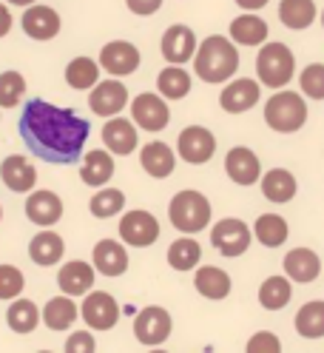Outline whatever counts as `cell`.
<instances>
[{
    "mask_svg": "<svg viewBox=\"0 0 324 353\" xmlns=\"http://www.w3.org/2000/svg\"><path fill=\"white\" fill-rule=\"evenodd\" d=\"M0 219H3V208H0Z\"/></svg>",
    "mask_w": 324,
    "mask_h": 353,
    "instance_id": "50",
    "label": "cell"
},
{
    "mask_svg": "<svg viewBox=\"0 0 324 353\" xmlns=\"http://www.w3.org/2000/svg\"><path fill=\"white\" fill-rule=\"evenodd\" d=\"M157 88L165 100H182L191 92V74L174 63L171 69H162L157 77Z\"/></svg>",
    "mask_w": 324,
    "mask_h": 353,
    "instance_id": "37",
    "label": "cell"
},
{
    "mask_svg": "<svg viewBox=\"0 0 324 353\" xmlns=\"http://www.w3.org/2000/svg\"><path fill=\"white\" fill-rule=\"evenodd\" d=\"M100 80V65L91 57H74L66 65V83L77 92H85V88H94Z\"/></svg>",
    "mask_w": 324,
    "mask_h": 353,
    "instance_id": "38",
    "label": "cell"
},
{
    "mask_svg": "<svg viewBox=\"0 0 324 353\" xmlns=\"http://www.w3.org/2000/svg\"><path fill=\"white\" fill-rule=\"evenodd\" d=\"M131 117H134V123H137L140 128H145V131H162V128L171 123V112H168L165 100H162L160 94H151V92L134 97V103H131Z\"/></svg>",
    "mask_w": 324,
    "mask_h": 353,
    "instance_id": "12",
    "label": "cell"
},
{
    "mask_svg": "<svg viewBox=\"0 0 324 353\" xmlns=\"http://www.w3.org/2000/svg\"><path fill=\"white\" fill-rule=\"evenodd\" d=\"M168 214H171V223H174L177 231L199 234L210 223V203H208L205 194L193 191V188H185V191H180L174 196V200H171Z\"/></svg>",
    "mask_w": 324,
    "mask_h": 353,
    "instance_id": "3",
    "label": "cell"
},
{
    "mask_svg": "<svg viewBox=\"0 0 324 353\" xmlns=\"http://www.w3.org/2000/svg\"><path fill=\"white\" fill-rule=\"evenodd\" d=\"M9 3H14V6H32L34 0H9Z\"/></svg>",
    "mask_w": 324,
    "mask_h": 353,
    "instance_id": "48",
    "label": "cell"
},
{
    "mask_svg": "<svg viewBox=\"0 0 324 353\" xmlns=\"http://www.w3.org/2000/svg\"><path fill=\"white\" fill-rule=\"evenodd\" d=\"M225 171L236 185H253V183H259L262 163H259V157L250 148L236 145V148L228 151V157H225Z\"/></svg>",
    "mask_w": 324,
    "mask_h": 353,
    "instance_id": "15",
    "label": "cell"
},
{
    "mask_svg": "<svg viewBox=\"0 0 324 353\" xmlns=\"http://www.w3.org/2000/svg\"><path fill=\"white\" fill-rule=\"evenodd\" d=\"M293 69H296V57L285 43H268V46L259 49L256 74H259V80H262V85L285 88L293 80Z\"/></svg>",
    "mask_w": 324,
    "mask_h": 353,
    "instance_id": "5",
    "label": "cell"
},
{
    "mask_svg": "<svg viewBox=\"0 0 324 353\" xmlns=\"http://www.w3.org/2000/svg\"><path fill=\"white\" fill-rule=\"evenodd\" d=\"M279 20H282L288 29L301 32L316 20V3L313 0H282V6H279Z\"/></svg>",
    "mask_w": 324,
    "mask_h": 353,
    "instance_id": "30",
    "label": "cell"
},
{
    "mask_svg": "<svg viewBox=\"0 0 324 353\" xmlns=\"http://www.w3.org/2000/svg\"><path fill=\"white\" fill-rule=\"evenodd\" d=\"M193 54H197V34H193L191 26L177 23V26H171V29L162 34V57H165L168 63L182 65V63H188Z\"/></svg>",
    "mask_w": 324,
    "mask_h": 353,
    "instance_id": "16",
    "label": "cell"
},
{
    "mask_svg": "<svg viewBox=\"0 0 324 353\" xmlns=\"http://www.w3.org/2000/svg\"><path fill=\"white\" fill-rule=\"evenodd\" d=\"M177 151H180V157L191 165H202L213 157V151H216V137L210 134L208 128L202 125H188L182 128V134L177 140Z\"/></svg>",
    "mask_w": 324,
    "mask_h": 353,
    "instance_id": "9",
    "label": "cell"
},
{
    "mask_svg": "<svg viewBox=\"0 0 324 353\" xmlns=\"http://www.w3.org/2000/svg\"><path fill=\"white\" fill-rule=\"evenodd\" d=\"M193 285L205 299H225L230 294V276L222 268H213V265H202L193 276Z\"/></svg>",
    "mask_w": 324,
    "mask_h": 353,
    "instance_id": "28",
    "label": "cell"
},
{
    "mask_svg": "<svg viewBox=\"0 0 324 353\" xmlns=\"http://www.w3.org/2000/svg\"><path fill=\"white\" fill-rule=\"evenodd\" d=\"M268 23L262 17H256V14H242V17H236L233 23H230V37L239 43V46H259V43H265L268 40Z\"/></svg>",
    "mask_w": 324,
    "mask_h": 353,
    "instance_id": "29",
    "label": "cell"
},
{
    "mask_svg": "<svg viewBox=\"0 0 324 353\" xmlns=\"http://www.w3.org/2000/svg\"><path fill=\"white\" fill-rule=\"evenodd\" d=\"M245 12H256V9H262V6H268V0H236Z\"/></svg>",
    "mask_w": 324,
    "mask_h": 353,
    "instance_id": "47",
    "label": "cell"
},
{
    "mask_svg": "<svg viewBox=\"0 0 324 353\" xmlns=\"http://www.w3.org/2000/svg\"><path fill=\"white\" fill-rule=\"evenodd\" d=\"M296 334L305 339H321L324 336V302H307L296 314Z\"/></svg>",
    "mask_w": 324,
    "mask_h": 353,
    "instance_id": "31",
    "label": "cell"
},
{
    "mask_svg": "<svg viewBox=\"0 0 324 353\" xmlns=\"http://www.w3.org/2000/svg\"><path fill=\"white\" fill-rule=\"evenodd\" d=\"M6 322L9 327L14 330V334H32V330L40 325V311H37V305L32 299H17L9 305V311H6Z\"/></svg>",
    "mask_w": 324,
    "mask_h": 353,
    "instance_id": "33",
    "label": "cell"
},
{
    "mask_svg": "<svg viewBox=\"0 0 324 353\" xmlns=\"http://www.w3.org/2000/svg\"><path fill=\"white\" fill-rule=\"evenodd\" d=\"M80 314L85 319V325L94 327V330H111L117 322H120V305L111 294L105 291H94L85 296Z\"/></svg>",
    "mask_w": 324,
    "mask_h": 353,
    "instance_id": "10",
    "label": "cell"
},
{
    "mask_svg": "<svg viewBox=\"0 0 324 353\" xmlns=\"http://www.w3.org/2000/svg\"><path fill=\"white\" fill-rule=\"evenodd\" d=\"M12 32V12L0 3V37H6Z\"/></svg>",
    "mask_w": 324,
    "mask_h": 353,
    "instance_id": "46",
    "label": "cell"
},
{
    "mask_svg": "<svg viewBox=\"0 0 324 353\" xmlns=\"http://www.w3.org/2000/svg\"><path fill=\"white\" fill-rule=\"evenodd\" d=\"M17 128L34 157L54 165L77 163L91 131L89 120H83L74 108H57L40 97L26 103Z\"/></svg>",
    "mask_w": 324,
    "mask_h": 353,
    "instance_id": "1",
    "label": "cell"
},
{
    "mask_svg": "<svg viewBox=\"0 0 324 353\" xmlns=\"http://www.w3.org/2000/svg\"><path fill=\"white\" fill-rule=\"evenodd\" d=\"M120 236L131 248H148L160 239V223L148 211H128L120 219Z\"/></svg>",
    "mask_w": 324,
    "mask_h": 353,
    "instance_id": "8",
    "label": "cell"
},
{
    "mask_svg": "<svg viewBox=\"0 0 324 353\" xmlns=\"http://www.w3.org/2000/svg\"><path fill=\"white\" fill-rule=\"evenodd\" d=\"M239 69V54L236 46L222 37V34H210L202 40V46H197L193 54V72L199 74V80L205 83H225L236 74Z\"/></svg>",
    "mask_w": 324,
    "mask_h": 353,
    "instance_id": "2",
    "label": "cell"
},
{
    "mask_svg": "<svg viewBox=\"0 0 324 353\" xmlns=\"http://www.w3.org/2000/svg\"><path fill=\"white\" fill-rule=\"evenodd\" d=\"M253 234L256 239L262 242V245L268 248H279L282 242L288 239V223L279 214H262V216H256V225H253Z\"/></svg>",
    "mask_w": 324,
    "mask_h": 353,
    "instance_id": "34",
    "label": "cell"
},
{
    "mask_svg": "<svg viewBox=\"0 0 324 353\" xmlns=\"http://www.w3.org/2000/svg\"><path fill=\"white\" fill-rule=\"evenodd\" d=\"M94 268L89 262H83V259H72L66 262L60 268L57 274V285H60V291L63 294H69V296H83V294H89L94 288Z\"/></svg>",
    "mask_w": 324,
    "mask_h": 353,
    "instance_id": "19",
    "label": "cell"
},
{
    "mask_svg": "<svg viewBox=\"0 0 324 353\" xmlns=\"http://www.w3.org/2000/svg\"><path fill=\"white\" fill-rule=\"evenodd\" d=\"M137 128L131 120H125V117H111L105 125H102V143L105 148L111 151V154H131L137 148Z\"/></svg>",
    "mask_w": 324,
    "mask_h": 353,
    "instance_id": "22",
    "label": "cell"
},
{
    "mask_svg": "<svg viewBox=\"0 0 324 353\" xmlns=\"http://www.w3.org/2000/svg\"><path fill=\"white\" fill-rule=\"evenodd\" d=\"M199 259H202V248H199L197 239L182 236L177 242H171V248H168V265H171V268L191 271V268H197V265H199Z\"/></svg>",
    "mask_w": 324,
    "mask_h": 353,
    "instance_id": "35",
    "label": "cell"
},
{
    "mask_svg": "<svg viewBox=\"0 0 324 353\" xmlns=\"http://www.w3.org/2000/svg\"><path fill=\"white\" fill-rule=\"evenodd\" d=\"M140 163H142L145 174L157 176V180H165V176L174 174L177 157H174V151H171L165 143L154 140V143H148V145L140 151Z\"/></svg>",
    "mask_w": 324,
    "mask_h": 353,
    "instance_id": "25",
    "label": "cell"
},
{
    "mask_svg": "<svg viewBox=\"0 0 324 353\" xmlns=\"http://www.w3.org/2000/svg\"><path fill=\"white\" fill-rule=\"evenodd\" d=\"M321 26H324V12H321Z\"/></svg>",
    "mask_w": 324,
    "mask_h": 353,
    "instance_id": "49",
    "label": "cell"
},
{
    "mask_svg": "<svg viewBox=\"0 0 324 353\" xmlns=\"http://www.w3.org/2000/svg\"><path fill=\"white\" fill-rule=\"evenodd\" d=\"M171 327H174V322H171V314L165 311V307L148 305L134 319V336L145 347H154V345H162L171 336Z\"/></svg>",
    "mask_w": 324,
    "mask_h": 353,
    "instance_id": "7",
    "label": "cell"
},
{
    "mask_svg": "<svg viewBox=\"0 0 324 353\" xmlns=\"http://www.w3.org/2000/svg\"><path fill=\"white\" fill-rule=\"evenodd\" d=\"M128 103V88L120 83V80H102L94 85V92L89 97V105L91 112L100 114V117H114L120 114Z\"/></svg>",
    "mask_w": 324,
    "mask_h": 353,
    "instance_id": "13",
    "label": "cell"
},
{
    "mask_svg": "<svg viewBox=\"0 0 324 353\" xmlns=\"http://www.w3.org/2000/svg\"><path fill=\"white\" fill-rule=\"evenodd\" d=\"M290 296H293V288L285 276H270L262 282V288H259V305H262L265 311H282L290 302Z\"/></svg>",
    "mask_w": 324,
    "mask_h": 353,
    "instance_id": "36",
    "label": "cell"
},
{
    "mask_svg": "<svg viewBox=\"0 0 324 353\" xmlns=\"http://www.w3.org/2000/svg\"><path fill=\"white\" fill-rule=\"evenodd\" d=\"M299 85L305 97H313V100H324V63H310L305 72L299 77Z\"/></svg>",
    "mask_w": 324,
    "mask_h": 353,
    "instance_id": "41",
    "label": "cell"
},
{
    "mask_svg": "<svg viewBox=\"0 0 324 353\" xmlns=\"http://www.w3.org/2000/svg\"><path fill=\"white\" fill-rule=\"evenodd\" d=\"M26 276L14 265H0V299H14L23 294Z\"/></svg>",
    "mask_w": 324,
    "mask_h": 353,
    "instance_id": "42",
    "label": "cell"
},
{
    "mask_svg": "<svg viewBox=\"0 0 324 353\" xmlns=\"http://www.w3.org/2000/svg\"><path fill=\"white\" fill-rule=\"evenodd\" d=\"M250 228L236 216H225L210 228V245L222 256H242L250 248Z\"/></svg>",
    "mask_w": 324,
    "mask_h": 353,
    "instance_id": "6",
    "label": "cell"
},
{
    "mask_svg": "<svg viewBox=\"0 0 324 353\" xmlns=\"http://www.w3.org/2000/svg\"><path fill=\"white\" fill-rule=\"evenodd\" d=\"M74 319H77V305L69 299V294L49 299L46 307H43V322L52 330H66L74 325Z\"/></svg>",
    "mask_w": 324,
    "mask_h": 353,
    "instance_id": "32",
    "label": "cell"
},
{
    "mask_svg": "<svg viewBox=\"0 0 324 353\" xmlns=\"http://www.w3.org/2000/svg\"><path fill=\"white\" fill-rule=\"evenodd\" d=\"M91 214L97 219H108V216H117L122 208H125V194L120 188H100L94 196H91V203H89Z\"/></svg>",
    "mask_w": 324,
    "mask_h": 353,
    "instance_id": "39",
    "label": "cell"
},
{
    "mask_svg": "<svg viewBox=\"0 0 324 353\" xmlns=\"http://www.w3.org/2000/svg\"><path fill=\"white\" fill-rule=\"evenodd\" d=\"M125 3H128V9H131L134 14H140V17H148V14L160 12L162 0H125Z\"/></svg>",
    "mask_w": 324,
    "mask_h": 353,
    "instance_id": "45",
    "label": "cell"
},
{
    "mask_svg": "<svg viewBox=\"0 0 324 353\" xmlns=\"http://www.w3.org/2000/svg\"><path fill=\"white\" fill-rule=\"evenodd\" d=\"M26 216H29V223H34L40 228H49L63 216V200L54 191H46V188L32 191L29 200H26Z\"/></svg>",
    "mask_w": 324,
    "mask_h": 353,
    "instance_id": "18",
    "label": "cell"
},
{
    "mask_svg": "<svg viewBox=\"0 0 324 353\" xmlns=\"http://www.w3.org/2000/svg\"><path fill=\"white\" fill-rule=\"evenodd\" d=\"M94 350H97V345H94V336L89 330H77V334H72L66 342V353H94Z\"/></svg>",
    "mask_w": 324,
    "mask_h": 353,
    "instance_id": "44",
    "label": "cell"
},
{
    "mask_svg": "<svg viewBox=\"0 0 324 353\" xmlns=\"http://www.w3.org/2000/svg\"><path fill=\"white\" fill-rule=\"evenodd\" d=\"M0 180H3L6 188L14 191V194H29L37 185V168L26 157L12 154V157H6L3 163H0Z\"/></svg>",
    "mask_w": 324,
    "mask_h": 353,
    "instance_id": "17",
    "label": "cell"
},
{
    "mask_svg": "<svg viewBox=\"0 0 324 353\" xmlns=\"http://www.w3.org/2000/svg\"><path fill=\"white\" fill-rule=\"evenodd\" d=\"M26 94V77L20 72H3L0 74V108H14L20 97Z\"/></svg>",
    "mask_w": 324,
    "mask_h": 353,
    "instance_id": "40",
    "label": "cell"
},
{
    "mask_svg": "<svg viewBox=\"0 0 324 353\" xmlns=\"http://www.w3.org/2000/svg\"><path fill=\"white\" fill-rule=\"evenodd\" d=\"M63 254H66V242H63V236L54 231H40L29 242V256L34 265H40V268L57 265L63 259Z\"/></svg>",
    "mask_w": 324,
    "mask_h": 353,
    "instance_id": "23",
    "label": "cell"
},
{
    "mask_svg": "<svg viewBox=\"0 0 324 353\" xmlns=\"http://www.w3.org/2000/svg\"><path fill=\"white\" fill-rule=\"evenodd\" d=\"M285 274L293 279V282H313L318 274H321V259L316 251L310 248H293L288 251L285 256Z\"/></svg>",
    "mask_w": 324,
    "mask_h": 353,
    "instance_id": "24",
    "label": "cell"
},
{
    "mask_svg": "<svg viewBox=\"0 0 324 353\" xmlns=\"http://www.w3.org/2000/svg\"><path fill=\"white\" fill-rule=\"evenodd\" d=\"M307 105L299 92H279L265 103V123L279 134H293L305 125Z\"/></svg>",
    "mask_w": 324,
    "mask_h": 353,
    "instance_id": "4",
    "label": "cell"
},
{
    "mask_svg": "<svg viewBox=\"0 0 324 353\" xmlns=\"http://www.w3.org/2000/svg\"><path fill=\"white\" fill-rule=\"evenodd\" d=\"M296 176L288 171V168H270L265 176H262V194L268 196L270 203H290L296 196Z\"/></svg>",
    "mask_w": 324,
    "mask_h": 353,
    "instance_id": "27",
    "label": "cell"
},
{
    "mask_svg": "<svg viewBox=\"0 0 324 353\" xmlns=\"http://www.w3.org/2000/svg\"><path fill=\"white\" fill-rule=\"evenodd\" d=\"M259 83L250 80V77H239V80H233L228 83L222 92H219V105L225 108L228 114H242L248 112V108H253L259 103Z\"/></svg>",
    "mask_w": 324,
    "mask_h": 353,
    "instance_id": "14",
    "label": "cell"
},
{
    "mask_svg": "<svg viewBox=\"0 0 324 353\" xmlns=\"http://www.w3.org/2000/svg\"><path fill=\"white\" fill-rule=\"evenodd\" d=\"M80 176H83L85 185L102 188L114 176V160H111V154L100 151V148L97 151H89V154H85V160H83V165H80Z\"/></svg>",
    "mask_w": 324,
    "mask_h": 353,
    "instance_id": "26",
    "label": "cell"
},
{
    "mask_svg": "<svg viewBox=\"0 0 324 353\" xmlns=\"http://www.w3.org/2000/svg\"><path fill=\"white\" fill-rule=\"evenodd\" d=\"M279 350H282V342H279L276 334H268V330L253 334L248 342V353H279Z\"/></svg>",
    "mask_w": 324,
    "mask_h": 353,
    "instance_id": "43",
    "label": "cell"
},
{
    "mask_svg": "<svg viewBox=\"0 0 324 353\" xmlns=\"http://www.w3.org/2000/svg\"><path fill=\"white\" fill-rule=\"evenodd\" d=\"M100 65L108 74H114V77L134 74L140 69V52L128 40H111L100 52Z\"/></svg>",
    "mask_w": 324,
    "mask_h": 353,
    "instance_id": "11",
    "label": "cell"
},
{
    "mask_svg": "<svg viewBox=\"0 0 324 353\" xmlns=\"http://www.w3.org/2000/svg\"><path fill=\"white\" fill-rule=\"evenodd\" d=\"M91 256H94V268L102 276H120L128 271V251L117 239H100Z\"/></svg>",
    "mask_w": 324,
    "mask_h": 353,
    "instance_id": "21",
    "label": "cell"
},
{
    "mask_svg": "<svg viewBox=\"0 0 324 353\" xmlns=\"http://www.w3.org/2000/svg\"><path fill=\"white\" fill-rule=\"evenodd\" d=\"M20 23L32 40H52L60 34V14L52 6H29Z\"/></svg>",
    "mask_w": 324,
    "mask_h": 353,
    "instance_id": "20",
    "label": "cell"
}]
</instances>
